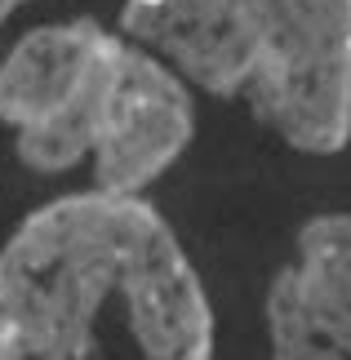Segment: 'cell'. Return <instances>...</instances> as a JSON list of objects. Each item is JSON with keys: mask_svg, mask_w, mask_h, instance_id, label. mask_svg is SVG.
<instances>
[{"mask_svg": "<svg viewBox=\"0 0 351 360\" xmlns=\"http://www.w3.org/2000/svg\"><path fill=\"white\" fill-rule=\"evenodd\" d=\"M0 360H214V307L143 196L72 191L0 245Z\"/></svg>", "mask_w": 351, "mask_h": 360, "instance_id": "1", "label": "cell"}, {"mask_svg": "<svg viewBox=\"0 0 351 360\" xmlns=\"http://www.w3.org/2000/svg\"><path fill=\"white\" fill-rule=\"evenodd\" d=\"M272 360H351V210L316 214L267 289Z\"/></svg>", "mask_w": 351, "mask_h": 360, "instance_id": "4", "label": "cell"}, {"mask_svg": "<svg viewBox=\"0 0 351 360\" xmlns=\"http://www.w3.org/2000/svg\"><path fill=\"white\" fill-rule=\"evenodd\" d=\"M0 124L32 174L89 165L94 187L143 196L187 151V80L94 18L32 27L0 63Z\"/></svg>", "mask_w": 351, "mask_h": 360, "instance_id": "2", "label": "cell"}, {"mask_svg": "<svg viewBox=\"0 0 351 360\" xmlns=\"http://www.w3.org/2000/svg\"><path fill=\"white\" fill-rule=\"evenodd\" d=\"M120 32L293 151L351 143V0H125Z\"/></svg>", "mask_w": 351, "mask_h": 360, "instance_id": "3", "label": "cell"}, {"mask_svg": "<svg viewBox=\"0 0 351 360\" xmlns=\"http://www.w3.org/2000/svg\"><path fill=\"white\" fill-rule=\"evenodd\" d=\"M23 5H27V0H0V27H5V22L13 18V13L23 9Z\"/></svg>", "mask_w": 351, "mask_h": 360, "instance_id": "5", "label": "cell"}]
</instances>
